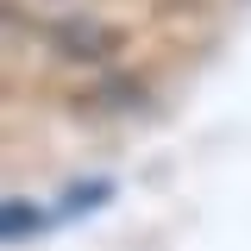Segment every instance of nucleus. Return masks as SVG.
Here are the masks:
<instances>
[{
    "label": "nucleus",
    "mask_w": 251,
    "mask_h": 251,
    "mask_svg": "<svg viewBox=\"0 0 251 251\" xmlns=\"http://www.w3.org/2000/svg\"><path fill=\"white\" fill-rule=\"evenodd\" d=\"M50 220H57L50 207H38V201H25V195H13V201H6V214H0V226H6V239H13V245H25V239H38Z\"/></svg>",
    "instance_id": "2"
},
{
    "label": "nucleus",
    "mask_w": 251,
    "mask_h": 251,
    "mask_svg": "<svg viewBox=\"0 0 251 251\" xmlns=\"http://www.w3.org/2000/svg\"><path fill=\"white\" fill-rule=\"evenodd\" d=\"M50 44L69 50V57H107V50L120 44V31H113V25H82V19H69V25H50Z\"/></svg>",
    "instance_id": "1"
},
{
    "label": "nucleus",
    "mask_w": 251,
    "mask_h": 251,
    "mask_svg": "<svg viewBox=\"0 0 251 251\" xmlns=\"http://www.w3.org/2000/svg\"><path fill=\"white\" fill-rule=\"evenodd\" d=\"M107 195H113L107 182H88V188H69V195H63V207H57V214H88V207H100Z\"/></svg>",
    "instance_id": "3"
}]
</instances>
